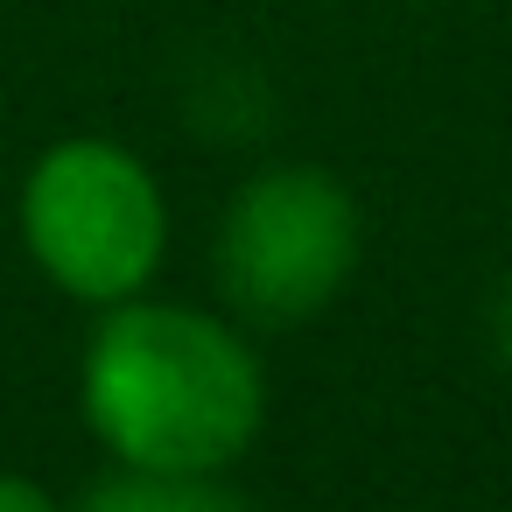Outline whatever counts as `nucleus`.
Here are the masks:
<instances>
[{
    "label": "nucleus",
    "instance_id": "obj_4",
    "mask_svg": "<svg viewBox=\"0 0 512 512\" xmlns=\"http://www.w3.org/2000/svg\"><path fill=\"white\" fill-rule=\"evenodd\" d=\"M71 512H253V505L225 484V470L218 477H190V470H127L120 463Z\"/></svg>",
    "mask_w": 512,
    "mask_h": 512
},
{
    "label": "nucleus",
    "instance_id": "obj_3",
    "mask_svg": "<svg viewBox=\"0 0 512 512\" xmlns=\"http://www.w3.org/2000/svg\"><path fill=\"white\" fill-rule=\"evenodd\" d=\"M358 253H365L358 197L323 162L253 169L225 197V218L211 239V267H218L225 302L267 330L323 316L351 288Z\"/></svg>",
    "mask_w": 512,
    "mask_h": 512
},
{
    "label": "nucleus",
    "instance_id": "obj_6",
    "mask_svg": "<svg viewBox=\"0 0 512 512\" xmlns=\"http://www.w3.org/2000/svg\"><path fill=\"white\" fill-rule=\"evenodd\" d=\"M484 330H491V358L512 372V274L491 288V316H484Z\"/></svg>",
    "mask_w": 512,
    "mask_h": 512
},
{
    "label": "nucleus",
    "instance_id": "obj_2",
    "mask_svg": "<svg viewBox=\"0 0 512 512\" xmlns=\"http://www.w3.org/2000/svg\"><path fill=\"white\" fill-rule=\"evenodd\" d=\"M15 225L36 274L85 309L148 295L169 253V197L155 169L106 134H64L29 162Z\"/></svg>",
    "mask_w": 512,
    "mask_h": 512
},
{
    "label": "nucleus",
    "instance_id": "obj_5",
    "mask_svg": "<svg viewBox=\"0 0 512 512\" xmlns=\"http://www.w3.org/2000/svg\"><path fill=\"white\" fill-rule=\"evenodd\" d=\"M0 512H64L50 484H36L29 470H0Z\"/></svg>",
    "mask_w": 512,
    "mask_h": 512
},
{
    "label": "nucleus",
    "instance_id": "obj_1",
    "mask_svg": "<svg viewBox=\"0 0 512 512\" xmlns=\"http://www.w3.org/2000/svg\"><path fill=\"white\" fill-rule=\"evenodd\" d=\"M78 407L92 442L127 470H232L267 428V372L239 323L127 295L99 309L78 358Z\"/></svg>",
    "mask_w": 512,
    "mask_h": 512
}]
</instances>
